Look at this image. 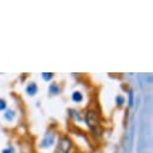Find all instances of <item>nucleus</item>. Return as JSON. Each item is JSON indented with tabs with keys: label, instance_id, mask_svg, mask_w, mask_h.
<instances>
[{
	"label": "nucleus",
	"instance_id": "2",
	"mask_svg": "<svg viewBox=\"0 0 153 153\" xmlns=\"http://www.w3.org/2000/svg\"><path fill=\"white\" fill-rule=\"evenodd\" d=\"M71 147H72L71 140L68 136H63V137H60V140L58 142V146H57L56 152L57 153H69L70 149H71Z\"/></svg>",
	"mask_w": 153,
	"mask_h": 153
},
{
	"label": "nucleus",
	"instance_id": "5",
	"mask_svg": "<svg viewBox=\"0 0 153 153\" xmlns=\"http://www.w3.org/2000/svg\"><path fill=\"white\" fill-rule=\"evenodd\" d=\"M71 99H72V101H75V102H81V101L83 100V95H82V93H81V92L76 91V92H74V93H72Z\"/></svg>",
	"mask_w": 153,
	"mask_h": 153
},
{
	"label": "nucleus",
	"instance_id": "8",
	"mask_svg": "<svg viewBox=\"0 0 153 153\" xmlns=\"http://www.w3.org/2000/svg\"><path fill=\"white\" fill-rule=\"evenodd\" d=\"M69 112H70V114H71V116H72V117H74L76 121H79V122H81V121H82V117L80 116V113H77V112H76L75 110H70Z\"/></svg>",
	"mask_w": 153,
	"mask_h": 153
},
{
	"label": "nucleus",
	"instance_id": "3",
	"mask_svg": "<svg viewBox=\"0 0 153 153\" xmlns=\"http://www.w3.org/2000/svg\"><path fill=\"white\" fill-rule=\"evenodd\" d=\"M54 137H56L54 133H52V131L46 133L45 136H44V139H42V141H41V143H40V148L51 147V146L54 143Z\"/></svg>",
	"mask_w": 153,
	"mask_h": 153
},
{
	"label": "nucleus",
	"instance_id": "13",
	"mask_svg": "<svg viewBox=\"0 0 153 153\" xmlns=\"http://www.w3.org/2000/svg\"><path fill=\"white\" fill-rule=\"evenodd\" d=\"M1 153H15V149L12 147H9V148H5Z\"/></svg>",
	"mask_w": 153,
	"mask_h": 153
},
{
	"label": "nucleus",
	"instance_id": "1",
	"mask_svg": "<svg viewBox=\"0 0 153 153\" xmlns=\"http://www.w3.org/2000/svg\"><path fill=\"white\" fill-rule=\"evenodd\" d=\"M85 120H86L87 126L95 133L97 129H98V127H99V124H100V121H99V117H98V113L94 112V111H88V112L86 113Z\"/></svg>",
	"mask_w": 153,
	"mask_h": 153
},
{
	"label": "nucleus",
	"instance_id": "11",
	"mask_svg": "<svg viewBox=\"0 0 153 153\" xmlns=\"http://www.w3.org/2000/svg\"><path fill=\"white\" fill-rule=\"evenodd\" d=\"M128 104H129L130 107L134 105V93H133V91H129V100H128Z\"/></svg>",
	"mask_w": 153,
	"mask_h": 153
},
{
	"label": "nucleus",
	"instance_id": "7",
	"mask_svg": "<svg viewBox=\"0 0 153 153\" xmlns=\"http://www.w3.org/2000/svg\"><path fill=\"white\" fill-rule=\"evenodd\" d=\"M15 116H16V113H15V111H13V110H9V111H6V113L4 114L5 120H6V121H9V122L13 121Z\"/></svg>",
	"mask_w": 153,
	"mask_h": 153
},
{
	"label": "nucleus",
	"instance_id": "9",
	"mask_svg": "<svg viewBox=\"0 0 153 153\" xmlns=\"http://www.w3.org/2000/svg\"><path fill=\"white\" fill-rule=\"evenodd\" d=\"M41 75H42V79L45 81H50V80L53 79V74L52 72H42Z\"/></svg>",
	"mask_w": 153,
	"mask_h": 153
},
{
	"label": "nucleus",
	"instance_id": "12",
	"mask_svg": "<svg viewBox=\"0 0 153 153\" xmlns=\"http://www.w3.org/2000/svg\"><path fill=\"white\" fill-rule=\"evenodd\" d=\"M6 108V101L4 99H0V111H4Z\"/></svg>",
	"mask_w": 153,
	"mask_h": 153
},
{
	"label": "nucleus",
	"instance_id": "10",
	"mask_svg": "<svg viewBox=\"0 0 153 153\" xmlns=\"http://www.w3.org/2000/svg\"><path fill=\"white\" fill-rule=\"evenodd\" d=\"M124 101H126V99H124L122 95H117V97H116V104H117L118 106H122V105L124 104Z\"/></svg>",
	"mask_w": 153,
	"mask_h": 153
},
{
	"label": "nucleus",
	"instance_id": "6",
	"mask_svg": "<svg viewBox=\"0 0 153 153\" xmlns=\"http://www.w3.org/2000/svg\"><path fill=\"white\" fill-rule=\"evenodd\" d=\"M59 86L57 85V83H52L51 86H50V88H48V92H50V94H52V95H57V94H59Z\"/></svg>",
	"mask_w": 153,
	"mask_h": 153
},
{
	"label": "nucleus",
	"instance_id": "4",
	"mask_svg": "<svg viewBox=\"0 0 153 153\" xmlns=\"http://www.w3.org/2000/svg\"><path fill=\"white\" fill-rule=\"evenodd\" d=\"M25 91H27V94H28V95H30V97L35 95V94L37 93V86H36V83H34V82L29 83V85L27 86Z\"/></svg>",
	"mask_w": 153,
	"mask_h": 153
}]
</instances>
